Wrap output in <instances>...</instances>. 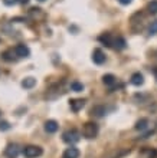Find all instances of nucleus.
Segmentation results:
<instances>
[{
  "instance_id": "2",
  "label": "nucleus",
  "mask_w": 157,
  "mask_h": 158,
  "mask_svg": "<svg viewBox=\"0 0 157 158\" xmlns=\"http://www.w3.org/2000/svg\"><path fill=\"white\" fill-rule=\"evenodd\" d=\"M62 139L66 142V144H75L81 139V134L76 131V129H68L65 131L62 135Z\"/></svg>"
},
{
  "instance_id": "11",
  "label": "nucleus",
  "mask_w": 157,
  "mask_h": 158,
  "mask_svg": "<svg viewBox=\"0 0 157 158\" xmlns=\"http://www.w3.org/2000/svg\"><path fill=\"white\" fill-rule=\"evenodd\" d=\"M125 39L124 38H121V36H118V38H116L114 40H112V46L116 48L117 50H123V49H125Z\"/></svg>"
},
{
  "instance_id": "13",
  "label": "nucleus",
  "mask_w": 157,
  "mask_h": 158,
  "mask_svg": "<svg viewBox=\"0 0 157 158\" xmlns=\"http://www.w3.org/2000/svg\"><path fill=\"white\" fill-rule=\"evenodd\" d=\"M102 82H104V85L105 86H114L116 85V82H117V79H116V76L114 75H111V73H107V75H104L102 76Z\"/></svg>"
},
{
  "instance_id": "4",
  "label": "nucleus",
  "mask_w": 157,
  "mask_h": 158,
  "mask_svg": "<svg viewBox=\"0 0 157 158\" xmlns=\"http://www.w3.org/2000/svg\"><path fill=\"white\" fill-rule=\"evenodd\" d=\"M19 154H20V148L17 144H9L4 150V155L7 158H17Z\"/></svg>"
},
{
  "instance_id": "14",
  "label": "nucleus",
  "mask_w": 157,
  "mask_h": 158,
  "mask_svg": "<svg viewBox=\"0 0 157 158\" xmlns=\"http://www.w3.org/2000/svg\"><path fill=\"white\" fill-rule=\"evenodd\" d=\"M131 83L136 85V86H140V85L144 83V78H143V75H141L140 72H136V73L131 75Z\"/></svg>"
},
{
  "instance_id": "18",
  "label": "nucleus",
  "mask_w": 157,
  "mask_h": 158,
  "mask_svg": "<svg viewBox=\"0 0 157 158\" xmlns=\"http://www.w3.org/2000/svg\"><path fill=\"white\" fill-rule=\"evenodd\" d=\"M147 10L150 15H157V0H153L147 4Z\"/></svg>"
},
{
  "instance_id": "15",
  "label": "nucleus",
  "mask_w": 157,
  "mask_h": 158,
  "mask_svg": "<svg viewBox=\"0 0 157 158\" xmlns=\"http://www.w3.org/2000/svg\"><path fill=\"white\" fill-rule=\"evenodd\" d=\"M36 85V79L32 78V76H29V78H25L23 81H22V86L25 88V89H30V88H33Z\"/></svg>"
},
{
  "instance_id": "25",
  "label": "nucleus",
  "mask_w": 157,
  "mask_h": 158,
  "mask_svg": "<svg viewBox=\"0 0 157 158\" xmlns=\"http://www.w3.org/2000/svg\"><path fill=\"white\" fill-rule=\"evenodd\" d=\"M19 3H22V4H28L29 3V0H17Z\"/></svg>"
},
{
  "instance_id": "19",
  "label": "nucleus",
  "mask_w": 157,
  "mask_h": 158,
  "mask_svg": "<svg viewBox=\"0 0 157 158\" xmlns=\"http://www.w3.org/2000/svg\"><path fill=\"white\" fill-rule=\"evenodd\" d=\"M2 58L6 60V62H12L13 60V50H4L2 53Z\"/></svg>"
},
{
  "instance_id": "21",
  "label": "nucleus",
  "mask_w": 157,
  "mask_h": 158,
  "mask_svg": "<svg viewBox=\"0 0 157 158\" xmlns=\"http://www.w3.org/2000/svg\"><path fill=\"white\" fill-rule=\"evenodd\" d=\"M9 128H10V125H9L7 121H2L0 122V131H7Z\"/></svg>"
},
{
  "instance_id": "20",
  "label": "nucleus",
  "mask_w": 157,
  "mask_h": 158,
  "mask_svg": "<svg viewBox=\"0 0 157 158\" xmlns=\"http://www.w3.org/2000/svg\"><path fill=\"white\" fill-rule=\"evenodd\" d=\"M156 33H157V20H154L149 26V35H156Z\"/></svg>"
},
{
  "instance_id": "26",
  "label": "nucleus",
  "mask_w": 157,
  "mask_h": 158,
  "mask_svg": "<svg viewBox=\"0 0 157 158\" xmlns=\"http://www.w3.org/2000/svg\"><path fill=\"white\" fill-rule=\"evenodd\" d=\"M154 75H156V79H157V68H156V71H154Z\"/></svg>"
},
{
  "instance_id": "17",
  "label": "nucleus",
  "mask_w": 157,
  "mask_h": 158,
  "mask_svg": "<svg viewBox=\"0 0 157 158\" xmlns=\"http://www.w3.org/2000/svg\"><path fill=\"white\" fill-rule=\"evenodd\" d=\"M71 91L74 92H82L84 91V85L78 81H74V82H71Z\"/></svg>"
},
{
  "instance_id": "6",
  "label": "nucleus",
  "mask_w": 157,
  "mask_h": 158,
  "mask_svg": "<svg viewBox=\"0 0 157 158\" xmlns=\"http://www.w3.org/2000/svg\"><path fill=\"white\" fill-rule=\"evenodd\" d=\"M92 60H94V63H97V65H102V63L105 62V55H104L102 50L95 49L94 52H92Z\"/></svg>"
},
{
  "instance_id": "22",
  "label": "nucleus",
  "mask_w": 157,
  "mask_h": 158,
  "mask_svg": "<svg viewBox=\"0 0 157 158\" xmlns=\"http://www.w3.org/2000/svg\"><path fill=\"white\" fill-rule=\"evenodd\" d=\"M16 2H17V0H3V3L6 4V6H13Z\"/></svg>"
},
{
  "instance_id": "5",
  "label": "nucleus",
  "mask_w": 157,
  "mask_h": 158,
  "mask_svg": "<svg viewBox=\"0 0 157 158\" xmlns=\"http://www.w3.org/2000/svg\"><path fill=\"white\" fill-rule=\"evenodd\" d=\"M15 55H16L17 58H28V56L30 55V50L26 45L20 43V45L15 46Z\"/></svg>"
},
{
  "instance_id": "24",
  "label": "nucleus",
  "mask_w": 157,
  "mask_h": 158,
  "mask_svg": "<svg viewBox=\"0 0 157 158\" xmlns=\"http://www.w3.org/2000/svg\"><path fill=\"white\" fill-rule=\"evenodd\" d=\"M118 2H120L121 4H130L133 2V0H118Z\"/></svg>"
},
{
  "instance_id": "27",
  "label": "nucleus",
  "mask_w": 157,
  "mask_h": 158,
  "mask_svg": "<svg viewBox=\"0 0 157 158\" xmlns=\"http://www.w3.org/2000/svg\"><path fill=\"white\" fill-rule=\"evenodd\" d=\"M39 2H45V0H39Z\"/></svg>"
},
{
  "instance_id": "23",
  "label": "nucleus",
  "mask_w": 157,
  "mask_h": 158,
  "mask_svg": "<svg viewBox=\"0 0 157 158\" xmlns=\"http://www.w3.org/2000/svg\"><path fill=\"white\" fill-rule=\"evenodd\" d=\"M157 157V151L156 150H150L149 151V158H156Z\"/></svg>"
},
{
  "instance_id": "10",
  "label": "nucleus",
  "mask_w": 157,
  "mask_h": 158,
  "mask_svg": "<svg viewBox=\"0 0 157 158\" xmlns=\"http://www.w3.org/2000/svg\"><path fill=\"white\" fill-rule=\"evenodd\" d=\"M98 40L102 43L104 46L107 48H111L112 46V38H111V33H102L98 36Z\"/></svg>"
},
{
  "instance_id": "12",
  "label": "nucleus",
  "mask_w": 157,
  "mask_h": 158,
  "mask_svg": "<svg viewBox=\"0 0 157 158\" xmlns=\"http://www.w3.org/2000/svg\"><path fill=\"white\" fill-rule=\"evenodd\" d=\"M91 114L97 118L104 117V115H105V106H102V105H95L94 108L91 109Z\"/></svg>"
},
{
  "instance_id": "1",
  "label": "nucleus",
  "mask_w": 157,
  "mask_h": 158,
  "mask_svg": "<svg viewBox=\"0 0 157 158\" xmlns=\"http://www.w3.org/2000/svg\"><path fill=\"white\" fill-rule=\"evenodd\" d=\"M97 134H98V125L95 124V122H91V121H88L85 122L82 127V135L88 139H92V138L97 137Z\"/></svg>"
},
{
  "instance_id": "3",
  "label": "nucleus",
  "mask_w": 157,
  "mask_h": 158,
  "mask_svg": "<svg viewBox=\"0 0 157 158\" xmlns=\"http://www.w3.org/2000/svg\"><path fill=\"white\" fill-rule=\"evenodd\" d=\"M43 154V150L37 145H28L23 148V155L26 158H37Z\"/></svg>"
},
{
  "instance_id": "16",
  "label": "nucleus",
  "mask_w": 157,
  "mask_h": 158,
  "mask_svg": "<svg viewBox=\"0 0 157 158\" xmlns=\"http://www.w3.org/2000/svg\"><path fill=\"white\" fill-rule=\"evenodd\" d=\"M147 127H149V119H147V118H141V119H138L136 122V127H134V128H136L137 131H144Z\"/></svg>"
},
{
  "instance_id": "8",
  "label": "nucleus",
  "mask_w": 157,
  "mask_h": 158,
  "mask_svg": "<svg viewBox=\"0 0 157 158\" xmlns=\"http://www.w3.org/2000/svg\"><path fill=\"white\" fill-rule=\"evenodd\" d=\"M58 128H59V125H58L56 121L49 119V121H46L45 122V131L48 134H55L56 131H58Z\"/></svg>"
},
{
  "instance_id": "9",
  "label": "nucleus",
  "mask_w": 157,
  "mask_h": 158,
  "mask_svg": "<svg viewBox=\"0 0 157 158\" xmlns=\"http://www.w3.org/2000/svg\"><path fill=\"white\" fill-rule=\"evenodd\" d=\"M79 157V150L75 148V147H69L63 151L62 158H78Z\"/></svg>"
},
{
  "instance_id": "7",
  "label": "nucleus",
  "mask_w": 157,
  "mask_h": 158,
  "mask_svg": "<svg viewBox=\"0 0 157 158\" xmlns=\"http://www.w3.org/2000/svg\"><path fill=\"white\" fill-rule=\"evenodd\" d=\"M69 106L74 112H79V111L85 106V101L84 99H71L69 101Z\"/></svg>"
}]
</instances>
